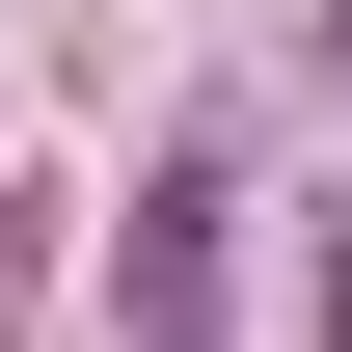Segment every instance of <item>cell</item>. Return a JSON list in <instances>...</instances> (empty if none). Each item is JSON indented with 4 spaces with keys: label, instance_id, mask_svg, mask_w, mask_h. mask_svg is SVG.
Returning a JSON list of instances; mask_svg holds the SVG:
<instances>
[{
    "label": "cell",
    "instance_id": "6da1fadb",
    "mask_svg": "<svg viewBox=\"0 0 352 352\" xmlns=\"http://www.w3.org/2000/svg\"><path fill=\"white\" fill-rule=\"evenodd\" d=\"M135 325H163V352H190V325H217V163H190V190H163V217H135Z\"/></svg>",
    "mask_w": 352,
    "mask_h": 352
},
{
    "label": "cell",
    "instance_id": "7a4b0ae2",
    "mask_svg": "<svg viewBox=\"0 0 352 352\" xmlns=\"http://www.w3.org/2000/svg\"><path fill=\"white\" fill-rule=\"evenodd\" d=\"M325 352H352V217H325Z\"/></svg>",
    "mask_w": 352,
    "mask_h": 352
}]
</instances>
